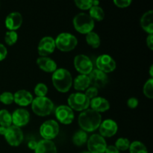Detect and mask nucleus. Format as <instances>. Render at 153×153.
<instances>
[{
  "label": "nucleus",
  "mask_w": 153,
  "mask_h": 153,
  "mask_svg": "<svg viewBox=\"0 0 153 153\" xmlns=\"http://www.w3.org/2000/svg\"><path fill=\"white\" fill-rule=\"evenodd\" d=\"M102 116L99 112L92 109H86L79 117V124L83 131L92 132L100 127Z\"/></svg>",
  "instance_id": "obj_1"
},
{
  "label": "nucleus",
  "mask_w": 153,
  "mask_h": 153,
  "mask_svg": "<svg viewBox=\"0 0 153 153\" xmlns=\"http://www.w3.org/2000/svg\"><path fill=\"white\" fill-rule=\"evenodd\" d=\"M52 80L56 90L61 93L69 91L73 84L71 73L64 68L57 69L52 74Z\"/></svg>",
  "instance_id": "obj_2"
},
{
  "label": "nucleus",
  "mask_w": 153,
  "mask_h": 153,
  "mask_svg": "<svg viewBox=\"0 0 153 153\" xmlns=\"http://www.w3.org/2000/svg\"><path fill=\"white\" fill-rule=\"evenodd\" d=\"M54 104L50 99L46 97H36L31 102V109L35 114L45 117L52 113Z\"/></svg>",
  "instance_id": "obj_3"
},
{
  "label": "nucleus",
  "mask_w": 153,
  "mask_h": 153,
  "mask_svg": "<svg viewBox=\"0 0 153 153\" xmlns=\"http://www.w3.org/2000/svg\"><path fill=\"white\" fill-rule=\"evenodd\" d=\"M73 25L77 31L82 34H88L94 28V20L86 13H80L73 18Z\"/></svg>",
  "instance_id": "obj_4"
},
{
  "label": "nucleus",
  "mask_w": 153,
  "mask_h": 153,
  "mask_svg": "<svg viewBox=\"0 0 153 153\" xmlns=\"http://www.w3.org/2000/svg\"><path fill=\"white\" fill-rule=\"evenodd\" d=\"M55 46L63 52H70L77 46V38L70 33H61L55 40Z\"/></svg>",
  "instance_id": "obj_5"
},
{
  "label": "nucleus",
  "mask_w": 153,
  "mask_h": 153,
  "mask_svg": "<svg viewBox=\"0 0 153 153\" xmlns=\"http://www.w3.org/2000/svg\"><path fill=\"white\" fill-rule=\"evenodd\" d=\"M67 101L70 108L74 109L77 111H82L88 109L91 100L85 96V94L82 93H75L68 97Z\"/></svg>",
  "instance_id": "obj_6"
},
{
  "label": "nucleus",
  "mask_w": 153,
  "mask_h": 153,
  "mask_svg": "<svg viewBox=\"0 0 153 153\" xmlns=\"http://www.w3.org/2000/svg\"><path fill=\"white\" fill-rule=\"evenodd\" d=\"M40 133L45 140H52L59 133V125L58 122L54 120H49L44 122L40 126Z\"/></svg>",
  "instance_id": "obj_7"
},
{
  "label": "nucleus",
  "mask_w": 153,
  "mask_h": 153,
  "mask_svg": "<svg viewBox=\"0 0 153 153\" xmlns=\"http://www.w3.org/2000/svg\"><path fill=\"white\" fill-rule=\"evenodd\" d=\"M74 67L82 75H89L94 70V65L91 60L85 55H78L74 58Z\"/></svg>",
  "instance_id": "obj_8"
},
{
  "label": "nucleus",
  "mask_w": 153,
  "mask_h": 153,
  "mask_svg": "<svg viewBox=\"0 0 153 153\" xmlns=\"http://www.w3.org/2000/svg\"><path fill=\"white\" fill-rule=\"evenodd\" d=\"M107 143L102 136L98 134L91 135L88 140V152L91 153H104Z\"/></svg>",
  "instance_id": "obj_9"
},
{
  "label": "nucleus",
  "mask_w": 153,
  "mask_h": 153,
  "mask_svg": "<svg viewBox=\"0 0 153 153\" xmlns=\"http://www.w3.org/2000/svg\"><path fill=\"white\" fill-rule=\"evenodd\" d=\"M4 137L9 145L12 146H18L23 140V133L19 127L10 126L7 128Z\"/></svg>",
  "instance_id": "obj_10"
},
{
  "label": "nucleus",
  "mask_w": 153,
  "mask_h": 153,
  "mask_svg": "<svg viewBox=\"0 0 153 153\" xmlns=\"http://www.w3.org/2000/svg\"><path fill=\"white\" fill-rule=\"evenodd\" d=\"M96 64L98 70H101L105 73L113 72L117 67L116 62L113 59V58L105 54L100 55L97 58Z\"/></svg>",
  "instance_id": "obj_11"
},
{
  "label": "nucleus",
  "mask_w": 153,
  "mask_h": 153,
  "mask_svg": "<svg viewBox=\"0 0 153 153\" xmlns=\"http://www.w3.org/2000/svg\"><path fill=\"white\" fill-rule=\"evenodd\" d=\"M56 46L54 38L52 37H43L39 42L38 46H37V52L42 57H47V55H51L55 51Z\"/></svg>",
  "instance_id": "obj_12"
},
{
  "label": "nucleus",
  "mask_w": 153,
  "mask_h": 153,
  "mask_svg": "<svg viewBox=\"0 0 153 153\" xmlns=\"http://www.w3.org/2000/svg\"><path fill=\"white\" fill-rule=\"evenodd\" d=\"M55 117L63 124H70L74 120L73 109L67 105H60L55 109Z\"/></svg>",
  "instance_id": "obj_13"
},
{
  "label": "nucleus",
  "mask_w": 153,
  "mask_h": 153,
  "mask_svg": "<svg viewBox=\"0 0 153 153\" xmlns=\"http://www.w3.org/2000/svg\"><path fill=\"white\" fill-rule=\"evenodd\" d=\"M88 77L90 79V85H92V87H95L97 89L104 87L108 82L107 74L98 69L93 70Z\"/></svg>",
  "instance_id": "obj_14"
},
{
  "label": "nucleus",
  "mask_w": 153,
  "mask_h": 153,
  "mask_svg": "<svg viewBox=\"0 0 153 153\" xmlns=\"http://www.w3.org/2000/svg\"><path fill=\"white\" fill-rule=\"evenodd\" d=\"M12 123L17 127H22L26 125L30 120V114L26 109L18 108L12 114Z\"/></svg>",
  "instance_id": "obj_15"
},
{
  "label": "nucleus",
  "mask_w": 153,
  "mask_h": 153,
  "mask_svg": "<svg viewBox=\"0 0 153 153\" xmlns=\"http://www.w3.org/2000/svg\"><path fill=\"white\" fill-rule=\"evenodd\" d=\"M118 130L117 123L114 120L111 119L105 120L101 123L100 126V135L104 137H110L114 135Z\"/></svg>",
  "instance_id": "obj_16"
},
{
  "label": "nucleus",
  "mask_w": 153,
  "mask_h": 153,
  "mask_svg": "<svg viewBox=\"0 0 153 153\" xmlns=\"http://www.w3.org/2000/svg\"><path fill=\"white\" fill-rule=\"evenodd\" d=\"M22 24V16L19 12L9 13L5 19V25L10 31L18 29Z\"/></svg>",
  "instance_id": "obj_17"
},
{
  "label": "nucleus",
  "mask_w": 153,
  "mask_h": 153,
  "mask_svg": "<svg viewBox=\"0 0 153 153\" xmlns=\"http://www.w3.org/2000/svg\"><path fill=\"white\" fill-rule=\"evenodd\" d=\"M13 102L20 106H27L31 104L33 101V96L29 91L25 90H19L13 94Z\"/></svg>",
  "instance_id": "obj_18"
},
{
  "label": "nucleus",
  "mask_w": 153,
  "mask_h": 153,
  "mask_svg": "<svg viewBox=\"0 0 153 153\" xmlns=\"http://www.w3.org/2000/svg\"><path fill=\"white\" fill-rule=\"evenodd\" d=\"M91 109L97 112H105L110 108L109 102L103 97H97L90 101Z\"/></svg>",
  "instance_id": "obj_19"
},
{
  "label": "nucleus",
  "mask_w": 153,
  "mask_h": 153,
  "mask_svg": "<svg viewBox=\"0 0 153 153\" xmlns=\"http://www.w3.org/2000/svg\"><path fill=\"white\" fill-rule=\"evenodd\" d=\"M37 64L42 70L47 73H54L57 70V64L49 57H40L37 58Z\"/></svg>",
  "instance_id": "obj_20"
},
{
  "label": "nucleus",
  "mask_w": 153,
  "mask_h": 153,
  "mask_svg": "<svg viewBox=\"0 0 153 153\" xmlns=\"http://www.w3.org/2000/svg\"><path fill=\"white\" fill-rule=\"evenodd\" d=\"M35 153H57V148L52 140H43L37 142Z\"/></svg>",
  "instance_id": "obj_21"
},
{
  "label": "nucleus",
  "mask_w": 153,
  "mask_h": 153,
  "mask_svg": "<svg viewBox=\"0 0 153 153\" xmlns=\"http://www.w3.org/2000/svg\"><path fill=\"white\" fill-rule=\"evenodd\" d=\"M140 25L146 32L149 34L153 33V10H150L143 14L140 19Z\"/></svg>",
  "instance_id": "obj_22"
},
{
  "label": "nucleus",
  "mask_w": 153,
  "mask_h": 153,
  "mask_svg": "<svg viewBox=\"0 0 153 153\" xmlns=\"http://www.w3.org/2000/svg\"><path fill=\"white\" fill-rule=\"evenodd\" d=\"M90 86V79L87 75H79L74 80V88L77 91H85Z\"/></svg>",
  "instance_id": "obj_23"
},
{
  "label": "nucleus",
  "mask_w": 153,
  "mask_h": 153,
  "mask_svg": "<svg viewBox=\"0 0 153 153\" xmlns=\"http://www.w3.org/2000/svg\"><path fill=\"white\" fill-rule=\"evenodd\" d=\"M88 141V134L83 130L76 131L73 136V143L76 146H81Z\"/></svg>",
  "instance_id": "obj_24"
},
{
  "label": "nucleus",
  "mask_w": 153,
  "mask_h": 153,
  "mask_svg": "<svg viewBox=\"0 0 153 153\" xmlns=\"http://www.w3.org/2000/svg\"><path fill=\"white\" fill-rule=\"evenodd\" d=\"M90 16L93 19L97 21H101L105 17V12L103 9L99 5L93 6L90 8Z\"/></svg>",
  "instance_id": "obj_25"
},
{
  "label": "nucleus",
  "mask_w": 153,
  "mask_h": 153,
  "mask_svg": "<svg viewBox=\"0 0 153 153\" xmlns=\"http://www.w3.org/2000/svg\"><path fill=\"white\" fill-rule=\"evenodd\" d=\"M86 41L90 46H92L93 48H95V49L98 48L100 46V43H101L100 36L94 31H91L88 34H87Z\"/></svg>",
  "instance_id": "obj_26"
},
{
  "label": "nucleus",
  "mask_w": 153,
  "mask_h": 153,
  "mask_svg": "<svg viewBox=\"0 0 153 153\" xmlns=\"http://www.w3.org/2000/svg\"><path fill=\"white\" fill-rule=\"evenodd\" d=\"M12 124V117L8 111L2 109L0 111V126L9 127Z\"/></svg>",
  "instance_id": "obj_27"
},
{
  "label": "nucleus",
  "mask_w": 153,
  "mask_h": 153,
  "mask_svg": "<svg viewBox=\"0 0 153 153\" xmlns=\"http://www.w3.org/2000/svg\"><path fill=\"white\" fill-rule=\"evenodd\" d=\"M74 2L76 6L82 10H88L93 6H97L100 4V1L94 0H75Z\"/></svg>",
  "instance_id": "obj_28"
},
{
  "label": "nucleus",
  "mask_w": 153,
  "mask_h": 153,
  "mask_svg": "<svg viewBox=\"0 0 153 153\" xmlns=\"http://www.w3.org/2000/svg\"><path fill=\"white\" fill-rule=\"evenodd\" d=\"M130 153H148L147 148L140 141H134L130 143Z\"/></svg>",
  "instance_id": "obj_29"
},
{
  "label": "nucleus",
  "mask_w": 153,
  "mask_h": 153,
  "mask_svg": "<svg viewBox=\"0 0 153 153\" xmlns=\"http://www.w3.org/2000/svg\"><path fill=\"white\" fill-rule=\"evenodd\" d=\"M130 141L128 139L124 138V137H120L117 139L115 143V146L118 150L121 151H126L128 149H129L130 146Z\"/></svg>",
  "instance_id": "obj_30"
},
{
  "label": "nucleus",
  "mask_w": 153,
  "mask_h": 153,
  "mask_svg": "<svg viewBox=\"0 0 153 153\" xmlns=\"http://www.w3.org/2000/svg\"><path fill=\"white\" fill-rule=\"evenodd\" d=\"M18 34L15 31H8L4 36V41L9 46L15 44L17 41Z\"/></svg>",
  "instance_id": "obj_31"
},
{
  "label": "nucleus",
  "mask_w": 153,
  "mask_h": 153,
  "mask_svg": "<svg viewBox=\"0 0 153 153\" xmlns=\"http://www.w3.org/2000/svg\"><path fill=\"white\" fill-rule=\"evenodd\" d=\"M143 93L145 96L149 99L153 98V79L151 78L145 83L143 86Z\"/></svg>",
  "instance_id": "obj_32"
},
{
  "label": "nucleus",
  "mask_w": 153,
  "mask_h": 153,
  "mask_svg": "<svg viewBox=\"0 0 153 153\" xmlns=\"http://www.w3.org/2000/svg\"><path fill=\"white\" fill-rule=\"evenodd\" d=\"M48 92V88L45 84L38 83L34 88V94L37 97H43L46 95Z\"/></svg>",
  "instance_id": "obj_33"
},
{
  "label": "nucleus",
  "mask_w": 153,
  "mask_h": 153,
  "mask_svg": "<svg viewBox=\"0 0 153 153\" xmlns=\"http://www.w3.org/2000/svg\"><path fill=\"white\" fill-rule=\"evenodd\" d=\"M13 94L10 92H4L0 94V102L4 105H10L13 102Z\"/></svg>",
  "instance_id": "obj_34"
},
{
  "label": "nucleus",
  "mask_w": 153,
  "mask_h": 153,
  "mask_svg": "<svg viewBox=\"0 0 153 153\" xmlns=\"http://www.w3.org/2000/svg\"><path fill=\"white\" fill-rule=\"evenodd\" d=\"M85 94L91 100L97 97V95H98V89L95 87H90V88H87L86 92H85Z\"/></svg>",
  "instance_id": "obj_35"
},
{
  "label": "nucleus",
  "mask_w": 153,
  "mask_h": 153,
  "mask_svg": "<svg viewBox=\"0 0 153 153\" xmlns=\"http://www.w3.org/2000/svg\"><path fill=\"white\" fill-rule=\"evenodd\" d=\"M131 0H114V3L118 7H127L131 4Z\"/></svg>",
  "instance_id": "obj_36"
},
{
  "label": "nucleus",
  "mask_w": 153,
  "mask_h": 153,
  "mask_svg": "<svg viewBox=\"0 0 153 153\" xmlns=\"http://www.w3.org/2000/svg\"><path fill=\"white\" fill-rule=\"evenodd\" d=\"M127 105H128V108L131 109L135 108L138 105V100H137V98L131 97V98L128 99V101H127Z\"/></svg>",
  "instance_id": "obj_37"
},
{
  "label": "nucleus",
  "mask_w": 153,
  "mask_h": 153,
  "mask_svg": "<svg viewBox=\"0 0 153 153\" xmlns=\"http://www.w3.org/2000/svg\"><path fill=\"white\" fill-rule=\"evenodd\" d=\"M7 55V50L5 46L0 43V61L4 60Z\"/></svg>",
  "instance_id": "obj_38"
},
{
  "label": "nucleus",
  "mask_w": 153,
  "mask_h": 153,
  "mask_svg": "<svg viewBox=\"0 0 153 153\" xmlns=\"http://www.w3.org/2000/svg\"><path fill=\"white\" fill-rule=\"evenodd\" d=\"M105 153H120L119 150L117 149V147L115 146H107L105 149Z\"/></svg>",
  "instance_id": "obj_39"
},
{
  "label": "nucleus",
  "mask_w": 153,
  "mask_h": 153,
  "mask_svg": "<svg viewBox=\"0 0 153 153\" xmlns=\"http://www.w3.org/2000/svg\"><path fill=\"white\" fill-rule=\"evenodd\" d=\"M146 44L147 46L152 50L153 49V34H149V36L146 38Z\"/></svg>",
  "instance_id": "obj_40"
},
{
  "label": "nucleus",
  "mask_w": 153,
  "mask_h": 153,
  "mask_svg": "<svg viewBox=\"0 0 153 153\" xmlns=\"http://www.w3.org/2000/svg\"><path fill=\"white\" fill-rule=\"evenodd\" d=\"M37 142L34 140H31L28 141V146L30 149H32V150H34L37 147Z\"/></svg>",
  "instance_id": "obj_41"
},
{
  "label": "nucleus",
  "mask_w": 153,
  "mask_h": 153,
  "mask_svg": "<svg viewBox=\"0 0 153 153\" xmlns=\"http://www.w3.org/2000/svg\"><path fill=\"white\" fill-rule=\"evenodd\" d=\"M6 131H7V127L0 126V134H1V135L4 136Z\"/></svg>",
  "instance_id": "obj_42"
},
{
  "label": "nucleus",
  "mask_w": 153,
  "mask_h": 153,
  "mask_svg": "<svg viewBox=\"0 0 153 153\" xmlns=\"http://www.w3.org/2000/svg\"><path fill=\"white\" fill-rule=\"evenodd\" d=\"M152 69H153V66L152 65L150 67V70H149V73H150V76L151 77H152L153 76V73H152Z\"/></svg>",
  "instance_id": "obj_43"
},
{
  "label": "nucleus",
  "mask_w": 153,
  "mask_h": 153,
  "mask_svg": "<svg viewBox=\"0 0 153 153\" xmlns=\"http://www.w3.org/2000/svg\"><path fill=\"white\" fill-rule=\"evenodd\" d=\"M81 153H91V152H88V151H85V152H81Z\"/></svg>",
  "instance_id": "obj_44"
}]
</instances>
